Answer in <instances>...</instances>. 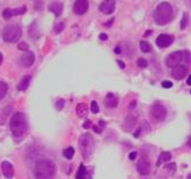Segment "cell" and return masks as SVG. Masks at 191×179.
<instances>
[{
    "label": "cell",
    "instance_id": "cell-6",
    "mask_svg": "<svg viewBox=\"0 0 191 179\" xmlns=\"http://www.w3.org/2000/svg\"><path fill=\"white\" fill-rule=\"evenodd\" d=\"M167 116V110L163 105H154L150 109V119L154 122H162Z\"/></svg>",
    "mask_w": 191,
    "mask_h": 179
},
{
    "label": "cell",
    "instance_id": "cell-42",
    "mask_svg": "<svg viewBox=\"0 0 191 179\" xmlns=\"http://www.w3.org/2000/svg\"><path fill=\"white\" fill-rule=\"evenodd\" d=\"M1 62H2V55H1V53H0V64H1Z\"/></svg>",
    "mask_w": 191,
    "mask_h": 179
},
{
    "label": "cell",
    "instance_id": "cell-21",
    "mask_svg": "<svg viewBox=\"0 0 191 179\" xmlns=\"http://www.w3.org/2000/svg\"><path fill=\"white\" fill-rule=\"evenodd\" d=\"M76 179H88V173L86 170V166L84 164H80L77 173H76Z\"/></svg>",
    "mask_w": 191,
    "mask_h": 179
},
{
    "label": "cell",
    "instance_id": "cell-44",
    "mask_svg": "<svg viewBox=\"0 0 191 179\" xmlns=\"http://www.w3.org/2000/svg\"><path fill=\"white\" fill-rule=\"evenodd\" d=\"M190 94H191V90H190Z\"/></svg>",
    "mask_w": 191,
    "mask_h": 179
},
{
    "label": "cell",
    "instance_id": "cell-24",
    "mask_svg": "<svg viewBox=\"0 0 191 179\" xmlns=\"http://www.w3.org/2000/svg\"><path fill=\"white\" fill-rule=\"evenodd\" d=\"M7 90H8V86H7V83L4 82V81H0V100L4 99V97L6 96Z\"/></svg>",
    "mask_w": 191,
    "mask_h": 179
},
{
    "label": "cell",
    "instance_id": "cell-15",
    "mask_svg": "<svg viewBox=\"0 0 191 179\" xmlns=\"http://www.w3.org/2000/svg\"><path fill=\"white\" fill-rule=\"evenodd\" d=\"M1 170H2V173L6 178L11 179L14 176V166L8 161H4L1 163Z\"/></svg>",
    "mask_w": 191,
    "mask_h": 179
},
{
    "label": "cell",
    "instance_id": "cell-39",
    "mask_svg": "<svg viewBox=\"0 0 191 179\" xmlns=\"http://www.w3.org/2000/svg\"><path fill=\"white\" fill-rule=\"evenodd\" d=\"M120 52H121L120 47H116V48H114V53H116V54H120Z\"/></svg>",
    "mask_w": 191,
    "mask_h": 179
},
{
    "label": "cell",
    "instance_id": "cell-11",
    "mask_svg": "<svg viewBox=\"0 0 191 179\" xmlns=\"http://www.w3.org/2000/svg\"><path fill=\"white\" fill-rule=\"evenodd\" d=\"M88 9V1L86 0H78L74 2L73 12L77 15H84Z\"/></svg>",
    "mask_w": 191,
    "mask_h": 179
},
{
    "label": "cell",
    "instance_id": "cell-23",
    "mask_svg": "<svg viewBox=\"0 0 191 179\" xmlns=\"http://www.w3.org/2000/svg\"><path fill=\"white\" fill-rule=\"evenodd\" d=\"M140 48H141V50L143 53H150L151 50H152L151 45L148 41H145V40H142V41L140 42Z\"/></svg>",
    "mask_w": 191,
    "mask_h": 179
},
{
    "label": "cell",
    "instance_id": "cell-20",
    "mask_svg": "<svg viewBox=\"0 0 191 179\" xmlns=\"http://www.w3.org/2000/svg\"><path fill=\"white\" fill-rule=\"evenodd\" d=\"M77 115L79 116V118H84V116H86L87 115V113H88V107H87V105L85 104V103H79L78 105H77Z\"/></svg>",
    "mask_w": 191,
    "mask_h": 179
},
{
    "label": "cell",
    "instance_id": "cell-25",
    "mask_svg": "<svg viewBox=\"0 0 191 179\" xmlns=\"http://www.w3.org/2000/svg\"><path fill=\"white\" fill-rule=\"evenodd\" d=\"M176 170V164L175 163H169V164L165 165V171L167 172L168 176H172Z\"/></svg>",
    "mask_w": 191,
    "mask_h": 179
},
{
    "label": "cell",
    "instance_id": "cell-7",
    "mask_svg": "<svg viewBox=\"0 0 191 179\" xmlns=\"http://www.w3.org/2000/svg\"><path fill=\"white\" fill-rule=\"evenodd\" d=\"M182 59H183V52H174L166 57V65L173 69L180 65Z\"/></svg>",
    "mask_w": 191,
    "mask_h": 179
},
{
    "label": "cell",
    "instance_id": "cell-27",
    "mask_svg": "<svg viewBox=\"0 0 191 179\" xmlns=\"http://www.w3.org/2000/svg\"><path fill=\"white\" fill-rule=\"evenodd\" d=\"M188 21H189V18H188V14L184 13V14H183V17H182V21H181V24H180L181 30H184V29L187 28V25H188Z\"/></svg>",
    "mask_w": 191,
    "mask_h": 179
},
{
    "label": "cell",
    "instance_id": "cell-43",
    "mask_svg": "<svg viewBox=\"0 0 191 179\" xmlns=\"http://www.w3.org/2000/svg\"><path fill=\"white\" fill-rule=\"evenodd\" d=\"M188 144H189V146L191 147V137H190V139H189V143H188Z\"/></svg>",
    "mask_w": 191,
    "mask_h": 179
},
{
    "label": "cell",
    "instance_id": "cell-36",
    "mask_svg": "<svg viewBox=\"0 0 191 179\" xmlns=\"http://www.w3.org/2000/svg\"><path fill=\"white\" fill-rule=\"evenodd\" d=\"M136 155H137L136 152H132V153H129V159L131 160H135L136 159Z\"/></svg>",
    "mask_w": 191,
    "mask_h": 179
},
{
    "label": "cell",
    "instance_id": "cell-28",
    "mask_svg": "<svg viewBox=\"0 0 191 179\" xmlns=\"http://www.w3.org/2000/svg\"><path fill=\"white\" fill-rule=\"evenodd\" d=\"M137 66L140 69H145L148 66V62L144 59V58H138L137 59Z\"/></svg>",
    "mask_w": 191,
    "mask_h": 179
},
{
    "label": "cell",
    "instance_id": "cell-40",
    "mask_svg": "<svg viewBox=\"0 0 191 179\" xmlns=\"http://www.w3.org/2000/svg\"><path fill=\"white\" fill-rule=\"evenodd\" d=\"M187 84H189V86L191 84V74L188 77V79H187Z\"/></svg>",
    "mask_w": 191,
    "mask_h": 179
},
{
    "label": "cell",
    "instance_id": "cell-30",
    "mask_svg": "<svg viewBox=\"0 0 191 179\" xmlns=\"http://www.w3.org/2000/svg\"><path fill=\"white\" fill-rule=\"evenodd\" d=\"M64 104H65V100H64V99H58V100L56 102V104H55L56 110L62 111L63 110V107H64Z\"/></svg>",
    "mask_w": 191,
    "mask_h": 179
},
{
    "label": "cell",
    "instance_id": "cell-37",
    "mask_svg": "<svg viewBox=\"0 0 191 179\" xmlns=\"http://www.w3.org/2000/svg\"><path fill=\"white\" fill-rule=\"evenodd\" d=\"M100 39L103 40V41H104V40H108V36H107L105 33H101V34H100Z\"/></svg>",
    "mask_w": 191,
    "mask_h": 179
},
{
    "label": "cell",
    "instance_id": "cell-38",
    "mask_svg": "<svg viewBox=\"0 0 191 179\" xmlns=\"http://www.w3.org/2000/svg\"><path fill=\"white\" fill-rule=\"evenodd\" d=\"M117 63H118V65L120 66V69H125V63H124V62H121V61H119V59H118V61H117Z\"/></svg>",
    "mask_w": 191,
    "mask_h": 179
},
{
    "label": "cell",
    "instance_id": "cell-22",
    "mask_svg": "<svg viewBox=\"0 0 191 179\" xmlns=\"http://www.w3.org/2000/svg\"><path fill=\"white\" fill-rule=\"evenodd\" d=\"M172 159V154L169 152H163L160 155H159V159H158V162H157V165H160L164 162H167Z\"/></svg>",
    "mask_w": 191,
    "mask_h": 179
},
{
    "label": "cell",
    "instance_id": "cell-29",
    "mask_svg": "<svg viewBox=\"0 0 191 179\" xmlns=\"http://www.w3.org/2000/svg\"><path fill=\"white\" fill-rule=\"evenodd\" d=\"M63 29H64V23H63V22H58V23L55 24L54 32L55 33H60V32H62Z\"/></svg>",
    "mask_w": 191,
    "mask_h": 179
},
{
    "label": "cell",
    "instance_id": "cell-19",
    "mask_svg": "<svg viewBox=\"0 0 191 179\" xmlns=\"http://www.w3.org/2000/svg\"><path fill=\"white\" fill-rule=\"evenodd\" d=\"M49 10L52 13H54L56 16H60L63 12V3L62 2H53L49 6Z\"/></svg>",
    "mask_w": 191,
    "mask_h": 179
},
{
    "label": "cell",
    "instance_id": "cell-3",
    "mask_svg": "<svg viewBox=\"0 0 191 179\" xmlns=\"http://www.w3.org/2000/svg\"><path fill=\"white\" fill-rule=\"evenodd\" d=\"M11 130L13 132V136L15 138H21L27 131V118L24 115V113L22 112H16L14 113L13 116L11 118V122H9Z\"/></svg>",
    "mask_w": 191,
    "mask_h": 179
},
{
    "label": "cell",
    "instance_id": "cell-9",
    "mask_svg": "<svg viewBox=\"0 0 191 179\" xmlns=\"http://www.w3.org/2000/svg\"><path fill=\"white\" fill-rule=\"evenodd\" d=\"M27 12V7L25 6H22L20 8H15V9H11V8H7L2 12V16L6 18V20H9L11 17L16 16V15H22Z\"/></svg>",
    "mask_w": 191,
    "mask_h": 179
},
{
    "label": "cell",
    "instance_id": "cell-16",
    "mask_svg": "<svg viewBox=\"0 0 191 179\" xmlns=\"http://www.w3.org/2000/svg\"><path fill=\"white\" fill-rule=\"evenodd\" d=\"M137 123V119L133 115H129L126 120H125V124H124V128L126 129V131H131L135 128V125Z\"/></svg>",
    "mask_w": 191,
    "mask_h": 179
},
{
    "label": "cell",
    "instance_id": "cell-32",
    "mask_svg": "<svg viewBox=\"0 0 191 179\" xmlns=\"http://www.w3.org/2000/svg\"><path fill=\"white\" fill-rule=\"evenodd\" d=\"M20 50H27L29 49V46H27V42H20L18 47H17Z\"/></svg>",
    "mask_w": 191,
    "mask_h": 179
},
{
    "label": "cell",
    "instance_id": "cell-18",
    "mask_svg": "<svg viewBox=\"0 0 191 179\" xmlns=\"http://www.w3.org/2000/svg\"><path fill=\"white\" fill-rule=\"evenodd\" d=\"M31 82V75L30 74H25L23 78H22V80L20 81L18 83V86H17V89L20 90V91H24V90H27V87H29V84Z\"/></svg>",
    "mask_w": 191,
    "mask_h": 179
},
{
    "label": "cell",
    "instance_id": "cell-14",
    "mask_svg": "<svg viewBox=\"0 0 191 179\" xmlns=\"http://www.w3.org/2000/svg\"><path fill=\"white\" fill-rule=\"evenodd\" d=\"M34 62V54L32 52H29L24 53L22 57H21V63L23 65V68H30Z\"/></svg>",
    "mask_w": 191,
    "mask_h": 179
},
{
    "label": "cell",
    "instance_id": "cell-12",
    "mask_svg": "<svg viewBox=\"0 0 191 179\" xmlns=\"http://www.w3.org/2000/svg\"><path fill=\"white\" fill-rule=\"evenodd\" d=\"M136 169L140 175H143V176H144V175H148V173L150 172L151 165L148 160L142 159V160L138 161V163H137V165H136Z\"/></svg>",
    "mask_w": 191,
    "mask_h": 179
},
{
    "label": "cell",
    "instance_id": "cell-2",
    "mask_svg": "<svg viewBox=\"0 0 191 179\" xmlns=\"http://www.w3.org/2000/svg\"><path fill=\"white\" fill-rule=\"evenodd\" d=\"M174 16V10L171 3L168 2H160L156 10L153 12V20L157 25H166L168 24Z\"/></svg>",
    "mask_w": 191,
    "mask_h": 179
},
{
    "label": "cell",
    "instance_id": "cell-8",
    "mask_svg": "<svg viewBox=\"0 0 191 179\" xmlns=\"http://www.w3.org/2000/svg\"><path fill=\"white\" fill-rule=\"evenodd\" d=\"M174 41V38L172 36H168V34H159L158 38L156 39V43L158 47L160 48H165V47H168L171 46Z\"/></svg>",
    "mask_w": 191,
    "mask_h": 179
},
{
    "label": "cell",
    "instance_id": "cell-10",
    "mask_svg": "<svg viewBox=\"0 0 191 179\" xmlns=\"http://www.w3.org/2000/svg\"><path fill=\"white\" fill-rule=\"evenodd\" d=\"M116 9V1L113 0H108V1H103L100 5V12H102L103 14H112Z\"/></svg>",
    "mask_w": 191,
    "mask_h": 179
},
{
    "label": "cell",
    "instance_id": "cell-4",
    "mask_svg": "<svg viewBox=\"0 0 191 179\" xmlns=\"http://www.w3.org/2000/svg\"><path fill=\"white\" fill-rule=\"evenodd\" d=\"M79 147L85 160H88L94 152V138L91 134H82L79 138Z\"/></svg>",
    "mask_w": 191,
    "mask_h": 179
},
{
    "label": "cell",
    "instance_id": "cell-41",
    "mask_svg": "<svg viewBox=\"0 0 191 179\" xmlns=\"http://www.w3.org/2000/svg\"><path fill=\"white\" fill-rule=\"evenodd\" d=\"M134 106H136V102H134V100H133V102H131V109H132V107H134Z\"/></svg>",
    "mask_w": 191,
    "mask_h": 179
},
{
    "label": "cell",
    "instance_id": "cell-26",
    "mask_svg": "<svg viewBox=\"0 0 191 179\" xmlns=\"http://www.w3.org/2000/svg\"><path fill=\"white\" fill-rule=\"evenodd\" d=\"M63 155H64V157H67L68 160H71V159L73 157V155H74V148H73V147H68V148H65V150L63 151Z\"/></svg>",
    "mask_w": 191,
    "mask_h": 179
},
{
    "label": "cell",
    "instance_id": "cell-31",
    "mask_svg": "<svg viewBox=\"0 0 191 179\" xmlns=\"http://www.w3.org/2000/svg\"><path fill=\"white\" fill-rule=\"evenodd\" d=\"M91 110H92L93 113H95V114L100 112V107H98V105H97V102L93 100V102L91 103Z\"/></svg>",
    "mask_w": 191,
    "mask_h": 179
},
{
    "label": "cell",
    "instance_id": "cell-35",
    "mask_svg": "<svg viewBox=\"0 0 191 179\" xmlns=\"http://www.w3.org/2000/svg\"><path fill=\"white\" fill-rule=\"evenodd\" d=\"M91 125H92V122H91V121H89V120H87V121H86V122H85V123L82 124V127H84V128H85V129H88V128H89V127H91Z\"/></svg>",
    "mask_w": 191,
    "mask_h": 179
},
{
    "label": "cell",
    "instance_id": "cell-5",
    "mask_svg": "<svg viewBox=\"0 0 191 179\" xmlns=\"http://www.w3.org/2000/svg\"><path fill=\"white\" fill-rule=\"evenodd\" d=\"M22 37V29L16 24H9L2 31V39L6 42H17Z\"/></svg>",
    "mask_w": 191,
    "mask_h": 179
},
{
    "label": "cell",
    "instance_id": "cell-13",
    "mask_svg": "<svg viewBox=\"0 0 191 179\" xmlns=\"http://www.w3.org/2000/svg\"><path fill=\"white\" fill-rule=\"evenodd\" d=\"M185 75H187V68L183 65H178L172 69V77L178 81L182 80Z\"/></svg>",
    "mask_w": 191,
    "mask_h": 179
},
{
    "label": "cell",
    "instance_id": "cell-17",
    "mask_svg": "<svg viewBox=\"0 0 191 179\" xmlns=\"http://www.w3.org/2000/svg\"><path fill=\"white\" fill-rule=\"evenodd\" d=\"M105 105L108 107H111V109L117 107L118 106V98L114 96L112 93H109L107 95V97H105Z\"/></svg>",
    "mask_w": 191,
    "mask_h": 179
},
{
    "label": "cell",
    "instance_id": "cell-33",
    "mask_svg": "<svg viewBox=\"0 0 191 179\" xmlns=\"http://www.w3.org/2000/svg\"><path fill=\"white\" fill-rule=\"evenodd\" d=\"M162 86H163V88L169 89V88L173 87V83L171 82V81H163V82H162Z\"/></svg>",
    "mask_w": 191,
    "mask_h": 179
},
{
    "label": "cell",
    "instance_id": "cell-1",
    "mask_svg": "<svg viewBox=\"0 0 191 179\" xmlns=\"http://www.w3.org/2000/svg\"><path fill=\"white\" fill-rule=\"evenodd\" d=\"M33 173L36 179H53L56 173V166L52 160L41 159L34 165Z\"/></svg>",
    "mask_w": 191,
    "mask_h": 179
},
{
    "label": "cell",
    "instance_id": "cell-34",
    "mask_svg": "<svg viewBox=\"0 0 191 179\" xmlns=\"http://www.w3.org/2000/svg\"><path fill=\"white\" fill-rule=\"evenodd\" d=\"M93 130L95 131L96 134H101L102 132V129L100 127H97V125H93Z\"/></svg>",
    "mask_w": 191,
    "mask_h": 179
}]
</instances>
